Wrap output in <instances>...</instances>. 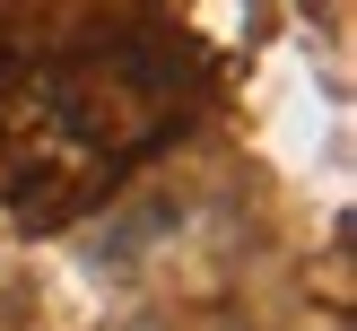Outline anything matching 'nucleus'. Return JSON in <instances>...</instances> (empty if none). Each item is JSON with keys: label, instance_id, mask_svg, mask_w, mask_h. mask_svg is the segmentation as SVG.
Segmentation results:
<instances>
[]
</instances>
